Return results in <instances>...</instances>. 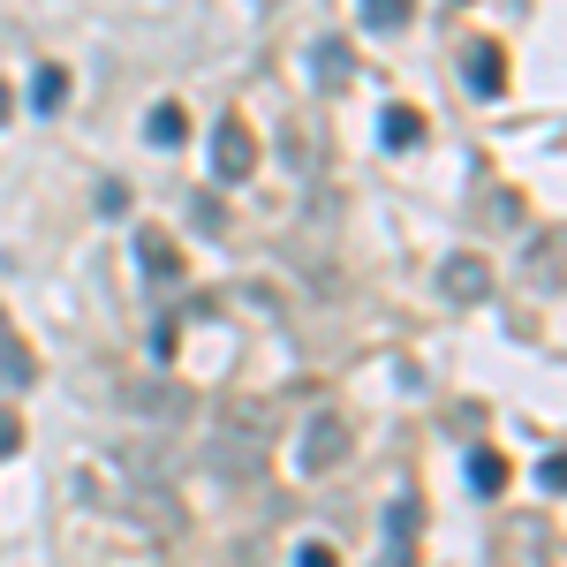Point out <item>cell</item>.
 <instances>
[{"label": "cell", "instance_id": "4fadbf2b", "mask_svg": "<svg viewBox=\"0 0 567 567\" xmlns=\"http://www.w3.org/2000/svg\"><path fill=\"white\" fill-rule=\"evenodd\" d=\"M189 213H197V227H205V235H219V197H197Z\"/></svg>", "mask_w": 567, "mask_h": 567}, {"label": "cell", "instance_id": "5b68a950", "mask_svg": "<svg viewBox=\"0 0 567 567\" xmlns=\"http://www.w3.org/2000/svg\"><path fill=\"white\" fill-rule=\"evenodd\" d=\"M310 76H318V91H349L355 84V53L341 39H318L310 45Z\"/></svg>", "mask_w": 567, "mask_h": 567}, {"label": "cell", "instance_id": "7a4b0ae2", "mask_svg": "<svg viewBox=\"0 0 567 567\" xmlns=\"http://www.w3.org/2000/svg\"><path fill=\"white\" fill-rule=\"evenodd\" d=\"M250 167H258V136H250V122H235V114H227V122L213 130V175L219 182H243Z\"/></svg>", "mask_w": 567, "mask_h": 567}, {"label": "cell", "instance_id": "e0dca14e", "mask_svg": "<svg viewBox=\"0 0 567 567\" xmlns=\"http://www.w3.org/2000/svg\"><path fill=\"white\" fill-rule=\"evenodd\" d=\"M0 333H8V318H0Z\"/></svg>", "mask_w": 567, "mask_h": 567}, {"label": "cell", "instance_id": "277c9868", "mask_svg": "<svg viewBox=\"0 0 567 567\" xmlns=\"http://www.w3.org/2000/svg\"><path fill=\"white\" fill-rule=\"evenodd\" d=\"M136 265L152 272V280H182V250L167 227H136Z\"/></svg>", "mask_w": 567, "mask_h": 567}, {"label": "cell", "instance_id": "2e32d148", "mask_svg": "<svg viewBox=\"0 0 567 567\" xmlns=\"http://www.w3.org/2000/svg\"><path fill=\"white\" fill-rule=\"evenodd\" d=\"M8 114H16V91H8V84H0V122H8Z\"/></svg>", "mask_w": 567, "mask_h": 567}, {"label": "cell", "instance_id": "8fae6325", "mask_svg": "<svg viewBox=\"0 0 567 567\" xmlns=\"http://www.w3.org/2000/svg\"><path fill=\"white\" fill-rule=\"evenodd\" d=\"M416 529H424V507H416V499H393L386 507V553H409Z\"/></svg>", "mask_w": 567, "mask_h": 567}, {"label": "cell", "instance_id": "ba28073f", "mask_svg": "<svg viewBox=\"0 0 567 567\" xmlns=\"http://www.w3.org/2000/svg\"><path fill=\"white\" fill-rule=\"evenodd\" d=\"M507 477H515V470H507V454H492V446H477V454H470V492H477V499H499V492H507Z\"/></svg>", "mask_w": 567, "mask_h": 567}, {"label": "cell", "instance_id": "7c38bea8", "mask_svg": "<svg viewBox=\"0 0 567 567\" xmlns=\"http://www.w3.org/2000/svg\"><path fill=\"white\" fill-rule=\"evenodd\" d=\"M409 16H416V0H363V23L371 31H401Z\"/></svg>", "mask_w": 567, "mask_h": 567}, {"label": "cell", "instance_id": "9c48e42d", "mask_svg": "<svg viewBox=\"0 0 567 567\" xmlns=\"http://www.w3.org/2000/svg\"><path fill=\"white\" fill-rule=\"evenodd\" d=\"M31 106H39V114H61V106H69V69H61V61H45L39 76H31Z\"/></svg>", "mask_w": 567, "mask_h": 567}, {"label": "cell", "instance_id": "6da1fadb", "mask_svg": "<svg viewBox=\"0 0 567 567\" xmlns=\"http://www.w3.org/2000/svg\"><path fill=\"white\" fill-rule=\"evenodd\" d=\"M349 446H355V432H349L341 409H310L303 439H296V470H303V477H326V470L349 462Z\"/></svg>", "mask_w": 567, "mask_h": 567}, {"label": "cell", "instance_id": "30bf717a", "mask_svg": "<svg viewBox=\"0 0 567 567\" xmlns=\"http://www.w3.org/2000/svg\"><path fill=\"white\" fill-rule=\"evenodd\" d=\"M182 136H189V114H182L175 99H167V106H152V114H144V144H159V152H167V144H182Z\"/></svg>", "mask_w": 567, "mask_h": 567}, {"label": "cell", "instance_id": "5bb4252c", "mask_svg": "<svg viewBox=\"0 0 567 567\" xmlns=\"http://www.w3.org/2000/svg\"><path fill=\"white\" fill-rule=\"evenodd\" d=\"M296 567H341V560H333L326 545H303V553H296Z\"/></svg>", "mask_w": 567, "mask_h": 567}, {"label": "cell", "instance_id": "3957f363", "mask_svg": "<svg viewBox=\"0 0 567 567\" xmlns=\"http://www.w3.org/2000/svg\"><path fill=\"white\" fill-rule=\"evenodd\" d=\"M439 296H446V303H484V296H492V265H484L477 250H454V258L439 265Z\"/></svg>", "mask_w": 567, "mask_h": 567}, {"label": "cell", "instance_id": "52a82bcc", "mask_svg": "<svg viewBox=\"0 0 567 567\" xmlns=\"http://www.w3.org/2000/svg\"><path fill=\"white\" fill-rule=\"evenodd\" d=\"M379 144H386V152L424 144V114H416V106H386V114H379Z\"/></svg>", "mask_w": 567, "mask_h": 567}, {"label": "cell", "instance_id": "8992f818", "mask_svg": "<svg viewBox=\"0 0 567 567\" xmlns=\"http://www.w3.org/2000/svg\"><path fill=\"white\" fill-rule=\"evenodd\" d=\"M462 76H470V91H484V99L507 91V53H499L492 39H477V45H470V61H462Z\"/></svg>", "mask_w": 567, "mask_h": 567}, {"label": "cell", "instance_id": "9a60e30c", "mask_svg": "<svg viewBox=\"0 0 567 567\" xmlns=\"http://www.w3.org/2000/svg\"><path fill=\"white\" fill-rule=\"evenodd\" d=\"M23 446V432H16V416H0V454H16Z\"/></svg>", "mask_w": 567, "mask_h": 567}]
</instances>
